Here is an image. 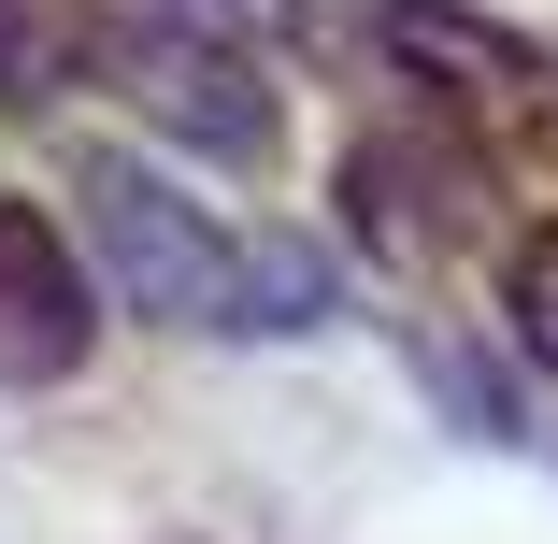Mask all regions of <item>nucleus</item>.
I'll use <instances>...</instances> for the list:
<instances>
[{
  "mask_svg": "<svg viewBox=\"0 0 558 544\" xmlns=\"http://www.w3.org/2000/svg\"><path fill=\"white\" fill-rule=\"evenodd\" d=\"M86 244H100V273L144 315H172V330H315L329 315V273L287 230H230V215H201L186 186H158L130 158L86 172Z\"/></svg>",
  "mask_w": 558,
  "mask_h": 544,
  "instance_id": "obj_1",
  "label": "nucleus"
},
{
  "mask_svg": "<svg viewBox=\"0 0 558 544\" xmlns=\"http://www.w3.org/2000/svg\"><path fill=\"white\" fill-rule=\"evenodd\" d=\"M144 116L186 130V144H215V158H258L272 144V100H244V58L201 44V29H158L144 44Z\"/></svg>",
  "mask_w": 558,
  "mask_h": 544,
  "instance_id": "obj_3",
  "label": "nucleus"
},
{
  "mask_svg": "<svg viewBox=\"0 0 558 544\" xmlns=\"http://www.w3.org/2000/svg\"><path fill=\"white\" fill-rule=\"evenodd\" d=\"M86 58V0H0V100H44Z\"/></svg>",
  "mask_w": 558,
  "mask_h": 544,
  "instance_id": "obj_4",
  "label": "nucleus"
},
{
  "mask_svg": "<svg viewBox=\"0 0 558 544\" xmlns=\"http://www.w3.org/2000/svg\"><path fill=\"white\" fill-rule=\"evenodd\" d=\"M100 344V301H86V258L44 230V215L0 186V387H72Z\"/></svg>",
  "mask_w": 558,
  "mask_h": 544,
  "instance_id": "obj_2",
  "label": "nucleus"
}]
</instances>
